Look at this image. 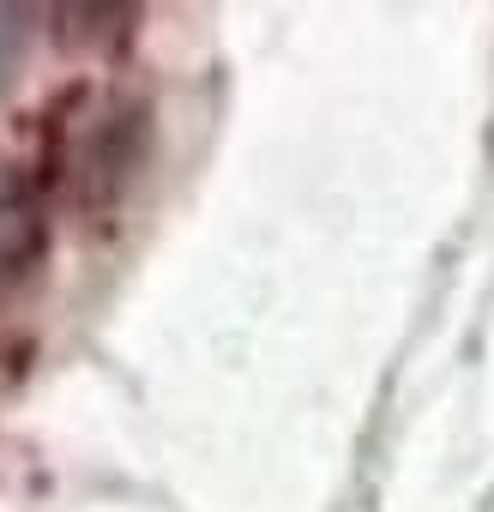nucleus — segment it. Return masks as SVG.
I'll list each match as a JSON object with an SVG mask.
<instances>
[{
	"label": "nucleus",
	"instance_id": "f257e3e1",
	"mask_svg": "<svg viewBox=\"0 0 494 512\" xmlns=\"http://www.w3.org/2000/svg\"><path fill=\"white\" fill-rule=\"evenodd\" d=\"M37 241H43V211H37L31 175L13 157H0V290L31 272Z\"/></svg>",
	"mask_w": 494,
	"mask_h": 512
},
{
	"label": "nucleus",
	"instance_id": "f03ea898",
	"mask_svg": "<svg viewBox=\"0 0 494 512\" xmlns=\"http://www.w3.org/2000/svg\"><path fill=\"white\" fill-rule=\"evenodd\" d=\"M25 49H31V19H25V13H13V7H0V91L19 79Z\"/></svg>",
	"mask_w": 494,
	"mask_h": 512
}]
</instances>
